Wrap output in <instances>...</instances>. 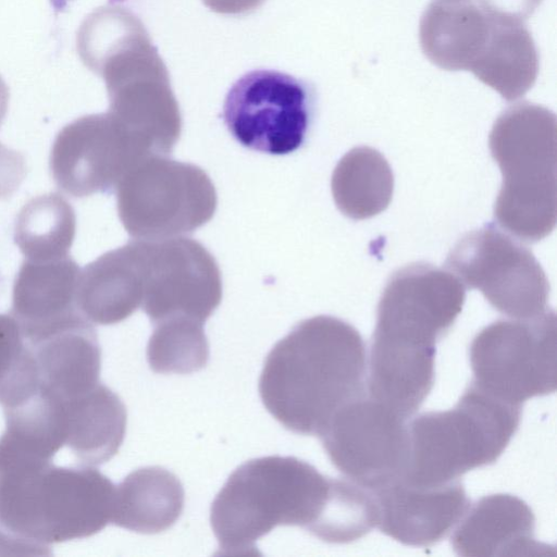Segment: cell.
<instances>
[{"instance_id":"6da1fadb","label":"cell","mask_w":557,"mask_h":557,"mask_svg":"<svg viewBox=\"0 0 557 557\" xmlns=\"http://www.w3.org/2000/svg\"><path fill=\"white\" fill-rule=\"evenodd\" d=\"M367 351L348 322L317 315L268 354L259 379L265 409L286 430L319 436L334 413L366 394Z\"/></svg>"},{"instance_id":"7a4b0ae2","label":"cell","mask_w":557,"mask_h":557,"mask_svg":"<svg viewBox=\"0 0 557 557\" xmlns=\"http://www.w3.org/2000/svg\"><path fill=\"white\" fill-rule=\"evenodd\" d=\"M332 479L293 456L246 461L227 479L210 509V522L223 555L257 554V541L277 525L308 532L322 515Z\"/></svg>"},{"instance_id":"3957f363","label":"cell","mask_w":557,"mask_h":557,"mask_svg":"<svg viewBox=\"0 0 557 557\" xmlns=\"http://www.w3.org/2000/svg\"><path fill=\"white\" fill-rule=\"evenodd\" d=\"M114 491L111 480L91 466H1L0 525L44 546L89 537L111 522Z\"/></svg>"},{"instance_id":"277c9868","label":"cell","mask_w":557,"mask_h":557,"mask_svg":"<svg viewBox=\"0 0 557 557\" xmlns=\"http://www.w3.org/2000/svg\"><path fill=\"white\" fill-rule=\"evenodd\" d=\"M488 147L503 174L497 224L522 242L543 239L556 225V114L515 103L494 122Z\"/></svg>"},{"instance_id":"5b68a950","label":"cell","mask_w":557,"mask_h":557,"mask_svg":"<svg viewBox=\"0 0 557 557\" xmlns=\"http://www.w3.org/2000/svg\"><path fill=\"white\" fill-rule=\"evenodd\" d=\"M521 414V405L471 382L454 408L423 412L408 424L409 458L401 479L436 486L494 463L519 429Z\"/></svg>"},{"instance_id":"8992f818","label":"cell","mask_w":557,"mask_h":557,"mask_svg":"<svg viewBox=\"0 0 557 557\" xmlns=\"http://www.w3.org/2000/svg\"><path fill=\"white\" fill-rule=\"evenodd\" d=\"M115 189L119 218L137 240L193 233L212 219L218 205L214 185L201 168L161 154L137 162Z\"/></svg>"},{"instance_id":"52a82bcc","label":"cell","mask_w":557,"mask_h":557,"mask_svg":"<svg viewBox=\"0 0 557 557\" xmlns=\"http://www.w3.org/2000/svg\"><path fill=\"white\" fill-rule=\"evenodd\" d=\"M473 383L515 405L556 391V314L546 309L528 319L497 320L472 339Z\"/></svg>"},{"instance_id":"ba28073f","label":"cell","mask_w":557,"mask_h":557,"mask_svg":"<svg viewBox=\"0 0 557 557\" xmlns=\"http://www.w3.org/2000/svg\"><path fill=\"white\" fill-rule=\"evenodd\" d=\"M445 265L467 288L479 289L497 311L528 319L547 309L549 282L530 249L494 224L462 236Z\"/></svg>"},{"instance_id":"9c48e42d","label":"cell","mask_w":557,"mask_h":557,"mask_svg":"<svg viewBox=\"0 0 557 557\" xmlns=\"http://www.w3.org/2000/svg\"><path fill=\"white\" fill-rule=\"evenodd\" d=\"M315 108V92L305 81L271 70L243 75L228 90L223 119L243 146L287 154L306 141Z\"/></svg>"},{"instance_id":"30bf717a","label":"cell","mask_w":557,"mask_h":557,"mask_svg":"<svg viewBox=\"0 0 557 557\" xmlns=\"http://www.w3.org/2000/svg\"><path fill=\"white\" fill-rule=\"evenodd\" d=\"M466 288L450 271L416 262L395 271L381 295L371 342L436 352L462 310Z\"/></svg>"},{"instance_id":"8fae6325","label":"cell","mask_w":557,"mask_h":557,"mask_svg":"<svg viewBox=\"0 0 557 557\" xmlns=\"http://www.w3.org/2000/svg\"><path fill=\"white\" fill-rule=\"evenodd\" d=\"M319 437L333 466L373 492L405 473L409 458L406 419L367 393L338 409Z\"/></svg>"},{"instance_id":"7c38bea8","label":"cell","mask_w":557,"mask_h":557,"mask_svg":"<svg viewBox=\"0 0 557 557\" xmlns=\"http://www.w3.org/2000/svg\"><path fill=\"white\" fill-rule=\"evenodd\" d=\"M141 242V308L154 325L176 318L205 323L222 299L219 265L197 240Z\"/></svg>"},{"instance_id":"4fadbf2b","label":"cell","mask_w":557,"mask_h":557,"mask_svg":"<svg viewBox=\"0 0 557 557\" xmlns=\"http://www.w3.org/2000/svg\"><path fill=\"white\" fill-rule=\"evenodd\" d=\"M152 156L112 114L82 116L57 135L50 170L57 186L73 197L115 188L141 159Z\"/></svg>"},{"instance_id":"5bb4252c","label":"cell","mask_w":557,"mask_h":557,"mask_svg":"<svg viewBox=\"0 0 557 557\" xmlns=\"http://www.w3.org/2000/svg\"><path fill=\"white\" fill-rule=\"evenodd\" d=\"M373 493L377 505L376 528L397 542L416 547L442 541L470 505L459 480L420 486L399 478Z\"/></svg>"},{"instance_id":"9a60e30c","label":"cell","mask_w":557,"mask_h":557,"mask_svg":"<svg viewBox=\"0 0 557 557\" xmlns=\"http://www.w3.org/2000/svg\"><path fill=\"white\" fill-rule=\"evenodd\" d=\"M458 523L450 544L459 556H531L546 548L534 539L532 509L515 495L484 496L468 507Z\"/></svg>"},{"instance_id":"2e32d148","label":"cell","mask_w":557,"mask_h":557,"mask_svg":"<svg viewBox=\"0 0 557 557\" xmlns=\"http://www.w3.org/2000/svg\"><path fill=\"white\" fill-rule=\"evenodd\" d=\"M26 341L35 355L40 391L65 401L100 383L101 349L85 317Z\"/></svg>"},{"instance_id":"e0dca14e","label":"cell","mask_w":557,"mask_h":557,"mask_svg":"<svg viewBox=\"0 0 557 557\" xmlns=\"http://www.w3.org/2000/svg\"><path fill=\"white\" fill-rule=\"evenodd\" d=\"M79 272L69 256L23 262L13 286L11 314L27 339L83 315L76 302Z\"/></svg>"},{"instance_id":"ac0fdd59","label":"cell","mask_w":557,"mask_h":557,"mask_svg":"<svg viewBox=\"0 0 557 557\" xmlns=\"http://www.w3.org/2000/svg\"><path fill=\"white\" fill-rule=\"evenodd\" d=\"M143 300L141 242L110 250L81 270L76 302L91 323L110 325L133 314Z\"/></svg>"},{"instance_id":"d6986e66","label":"cell","mask_w":557,"mask_h":557,"mask_svg":"<svg viewBox=\"0 0 557 557\" xmlns=\"http://www.w3.org/2000/svg\"><path fill=\"white\" fill-rule=\"evenodd\" d=\"M495 18L474 0H432L419 28L424 55L446 71H469L482 55Z\"/></svg>"},{"instance_id":"ffe728a7","label":"cell","mask_w":557,"mask_h":557,"mask_svg":"<svg viewBox=\"0 0 557 557\" xmlns=\"http://www.w3.org/2000/svg\"><path fill=\"white\" fill-rule=\"evenodd\" d=\"M62 404L65 446L79 465L95 467L109 461L121 447L126 431L127 413L121 398L99 383Z\"/></svg>"},{"instance_id":"44dd1931","label":"cell","mask_w":557,"mask_h":557,"mask_svg":"<svg viewBox=\"0 0 557 557\" xmlns=\"http://www.w3.org/2000/svg\"><path fill=\"white\" fill-rule=\"evenodd\" d=\"M184 499L175 474L161 467L140 468L115 485L111 523L141 534L160 533L181 517Z\"/></svg>"},{"instance_id":"7402d4cb","label":"cell","mask_w":557,"mask_h":557,"mask_svg":"<svg viewBox=\"0 0 557 557\" xmlns=\"http://www.w3.org/2000/svg\"><path fill=\"white\" fill-rule=\"evenodd\" d=\"M539 66L537 48L524 23L495 18L490 40L471 73L512 101L532 88Z\"/></svg>"},{"instance_id":"603a6c76","label":"cell","mask_w":557,"mask_h":557,"mask_svg":"<svg viewBox=\"0 0 557 557\" xmlns=\"http://www.w3.org/2000/svg\"><path fill=\"white\" fill-rule=\"evenodd\" d=\"M339 211L354 220L384 211L393 197L394 175L384 156L371 147H356L337 163L331 181Z\"/></svg>"},{"instance_id":"cb8c5ba5","label":"cell","mask_w":557,"mask_h":557,"mask_svg":"<svg viewBox=\"0 0 557 557\" xmlns=\"http://www.w3.org/2000/svg\"><path fill=\"white\" fill-rule=\"evenodd\" d=\"M76 232L71 203L51 193L30 199L20 211L14 239L28 260H52L69 256Z\"/></svg>"},{"instance_id":"d4e9b609","label":"cell","mask_w":557,"mask_h":557,"mask_svg":"<svg viewBox=\"0 0 557 557\" xmlns=\"http://www.w3.org/2000/svg\"><path fill=\"white\" fill-rule=\"evenodd\" d=\"M374 493L349 479H332L326 506L309 533L330 544H346L376 527Z\"/></svg>"},{"instance_id":"484cf974","label":"cell","mask_w":557,"mask_h":557,"mask_svg":"<svg viewBox=\"0 0 557 557\" xmlns=\"http://www.w3.org/2000/svg\"><path fill=\"white\" fill-rule=\"evenodd\" d=\"M209 344L203 324L176 318L154 324L147 345V361L157 373L187 374L205 368Z\"/></svg>"},{"instance_id":"4316f807","label":"cell","mask_w":557,"mask_h":557,"mask_svg":"<svg viewBox=\"0 0 557 557\" xmlns=\"http://www.w3.org/2000/svg\"><path fill=\"white\" fill-rule=\"evenodd\" d=\"M39 389L34 351L12 314L0 313V405H21Z\"/></svg>"},{"instance_id":"83f0119b","label":"cell","mask_w":557,"mask_h":557,"mask_svg":"<svg viewBox=\"0 0 557 557\" xmlns=\"http://www.w3.org/2000/svg\"><path fill=\"white\" fill-rule=\"evenodd\" d=\"M25 172L23 156L0 143V199L11 196L20 187Z\"/></svg>"},{"instance_id":"f1b7e54d","label":"cell","mask_w":557,"mask_h":557,"mask_svg":"<svg viewBox=\"0 0 557 557\" xmlns=\"http://www.w3.org/2000/svg\"><path fill=\"white\" fill-rule=\"evenodd\" d=\"M492 16L524 23L537 9L542 0H474Z\"/></svg>"},{"instance_id":"f546056e","label":"cell","mask_w":557,"mask_h":557,"mask_svg":"<svg viewBox=\"0 0 557 557\" xmlns=\"http://www.w3.org/2000/svg\"><path fill=\"white\" fill-rule=\"evenodd\" d=\"M47 546L23 540L0 525V555L1 549L7 555H51Z\"/></svg>"},{"instance_id":"4dcf8cb0","label":"cell","mask_w":557,"mask_h":557,"mask_svg":"<svg viewBox=\"0 0 557 557\" xmlns=\"http://www.w3.org/2000/svg\"><path fill=\"white\" fill-rule=\"evenodd\" d=\"M206 7L220 14H245L259 8L264 0H202Z\"/></svg>"},{"instance_id":"1f68e13d","label":"cell","mask_w":557,"mask_h":557,"mask_svg":"<svg viewBox=\"0 0 557 557\" xmlns=\"http://www.w3.org/2000/svg\"><path fill=\"white\" fill-rule=\"evenodd\" d=\"M9 102V91L5 83L0 77V125L5 116Z\"/></svg>"},{"instance_id":"d6a6232c","label":"cell","mask_w":557,"mask_h":557,"mask_svg":"<svg viewBox=\"0 0 557 557\" xmlns=\"http://www.w3.org/2000/svg\"><path fill=\"white\" fill-rule=\"evenodd\" d=\"M445 1H462V0H445Z\"/></svg>"}]
</instances>
